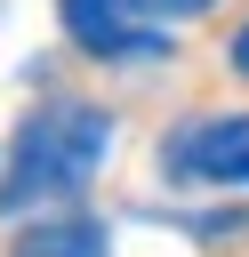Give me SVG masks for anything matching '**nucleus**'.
Segmentation results:
<instances>
[{
  "mask_svg": "<svg viewBox=\"0 0 249 257\" xmlns=\"http://www.w3.org/2000/svg\"><path fill=\"white\" fill-rule=\"evenodd\" d=\"M120 120L88 96H48L16 120L8 169H0V217H24L32 201H72L80 185H96V169L112 161Z\"/></svg>",
  "mask_w": 249,
  "mask_h": 257,
  "instance_id": "f257e3e1",
  "label": "nucleus"
},
{
  "mask_svg": "<svg viewBox=\"0 0 249 257\" xmlns=\"http://www.w3.org/2000/svg\"><path fill=\"white\" fill-rule=\"evenodd\" d=\"M16 257H112V233H104V217L64 209V217H40V225L16 241Z\"/></svg>",
  "mask_w": 249,
  "mask_h": 257,
  "instance_id": "20e7f679",
  "label": "nucleus"
},
{
  "mask_svg": "<svg viewBox=\"0 0 249 257\" xmlns=\"http://www.w3.org/2000/svg\"><path fill=\"white\" fill-rule=\"evenodd\" d=\"M233 72H241V80H249V24H241V32H233Z\"/></svg>",
  "mask_w": 249,
  "mask_h": 257,
  "instance_id": "423d86ee",
  "label": "nucleus"
},
{
  "mask_svg": "<svg viewBox=\"0 0 249 257\" xmlns=\"http://www.w3.org/2000/svg\"><path fill=\"white\" fill-rule=\"evenodd\" d=\"M161 169H169V177H193V185H249V112L185 120V128L161 145Z\"/></svg>",
  "mask_w": 249,
  "mask_h": 257,
  "instance_id": "7ed1b4c3",
  "label": "nucleus"
},
{
  "mask_svg": "<svg viewBox=\"0 0 249 257\" xmlns=\"http://www.w3.org/2000/svg\"><path fill=\"white\" fill-rule=\"evenodd\" d=\"M56 24L96 64H169V24H153L145 0H56Z\"/></svg>",
  "mask_w": 249,
  "mask_h": 257,
  "instance_id": "f03ea898",
  "label": "nucleus"
},
{
  "mask_svg": "<svg viewBox=\"0 0 249 257\" xmlns=\"http://www.w3.org/2000/svg\"><path fill=\"white\" fill-rule=\"evenodd\" d=\"M201 8H209V0H145V16H153V24H193Z\"/></svg>",
  "mask_w": 249,
  "mask_h": 257,
  "instance_id": "39448f33",
  "label": "nucleus"
}]
</instances>
